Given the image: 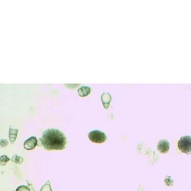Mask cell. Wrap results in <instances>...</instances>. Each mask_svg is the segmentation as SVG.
<instances>
[{
    "label": "cell",
    "instance_id": "5",
    "mask_svg": "<svg viewBox=\"0 0 191 191\" xmlns=\"http://www.w3.org/2000/svg\"><path fill=\"white\" fill-rule=\"evenodd\" d=\"M37 140L35 137H31L24 142V147L27 150H31L35 147Z\"/></svg>",
    "mask_w": 191,
    "mask_h": 191
},
{
    "label": "cell",
    "instance_id": "9",
    "mask_svg": "<svg viewBox=\"0 0 191 191\" xmlns=\"http://www.w3.org/2000/svg\"><path fill=\"white\" fill-rule=\"evenodd\" d=\"M9 158L5 155H3L0 157V165L1 166H4L6 165V163L9 161Z\"/></svg>",
    "mask_w": 191,
    "mask_h": 191
},
{
    "label": "cell",
    "instance_id": "13",
    "mask_svg": "<svg viewBox=\"0 0 191 191\" xmlns=\"http://www.w3.org/2000/svg\"><path fill=\"white\" fill-rule=\"evenodd\" d=\"M8 143V141L7 140H5V139H1V140H0V146H1V147H5V146H6V145H7Z\"/></svg>",
    "mask_w": 191,
    "mask_h": 191
},
{
    "label": "cell",
    "instance_id": "11",
    "mask_svg": "<svg viewBox=\"0 0 191 191\" xmlns=\"http://www.w3.org/2000/svg\"><path fill=\"white\" fill-rule=\"evenodd\" d=\"M40 191H52V189H51V186L49 184V182L46 183V184H44L42 187Z\"/></svg>",
    "mask_w": 191,
    "mask_h": 191
},
{
    "label": "cell",
    "instance_id": "4",
    "mask_svg": "<svg viewBox=\"0 0 191 191\" xmlns=\"http://www.w3.org/2000/svg\"><path fill=\"white\" fill-rule=\"evenodd\" d=\"M169 147H170L169 142L165 139L160 141L158 142L157 145V150L163 153L167 152L169 149Z\"/></svg>",
    "mask_w": 191,
    "mask_h": 191
},
{
    "label": "cell",
    "instance_id": "7",
    "mask_svg": "<svg viewBox=\"0 0 191 191\" xmlns=\"http://www.w3.org/2000/svg\"><path fill=\"white\" fill-rule=\"evenodd\" d=\"M91 88L88 86H82L78 89L77 92L81 97H84L90 94Z\"/></svg>",
    "mask_w": 191,
    "mask_h": 191
},
{
    "label": "cell",
    "instance_id": "2",
    "mask_svg": "<svg viewBox=\"0 0 191 191\" xmlns=\"http://www.w3.org/2000/svg\"><path fill=\"white\" fill-rule=\"evenodd\" d=\"M178 147L184 153H190L191 151V137L190 136L183 137L178 142Z\"/></svg>",
    "mask_w": 191,
    "mask_h": 191
},
{
    "label": "cell",
    "instance_id": "10",
    "mask_svg": "<svg viewBox=\"0 0 191 191\" xmlns=\"http://www.w3.org/2000/svg\"><path fill=\"white\" fill-rule=\"evenodd\" d=\"M12 161L14 163H17V164H20L22 163L23 161V159L21 156H18L17 155H15L13 156L12 158Z\"/></svg>",
    "mask_w": 191,
    "mask_h": 191
},
{
    "label": "cell",
    "instance_id": "3",
    "mask_svg": "<svg viewBox=\"0 0 191 191\" xmlns=\"http://www.w3.org/2000/svg\"><path fill=\"white\" fill-rule=\"evenodd\" d=\"M88 137L92 142L96 143H102L107 139L105 133L99 130H94L90 132L89 133Z\"/></svg>",
    "mask_w": 191,
    "mask_h": 191
},
{
    "label": "cell",
    "instance_id": "6",
    "mask_svg": "<svg viewBox=\"0 0 191 191\" xmlns=\"http://www.w3.org/2000/svg\"><path fill=\"white\" fill-rule=\"evenodd\" d=\"M101 99L105 108H108L112 100L111 94L109 93H104L101 96Z\"/></svg>",
    "mask_w": 191,
    "mask_h": 191
},
{
    "label": "cell",
    "instance_id": "12",
    "mask_svg": "<svg viewBox=\"0 0 191 191\" xmlns=\"http://www.w3.org/2000/svg\"><path fill=\"white\" fill-rule=\"evenodd\" d=\"M16 191H30V189L26 185H21L17 188Z\"/></svg>",
    "mask_w": 191,
    "mask_h": 191
},
{
    "label": "cell",
    "instance_id": "8",
    "mask_svg": "<svg viewBox=\"0 0 191 191\" xmlns=\"http://www.w3.org/2000/svg\"><path fill=\"white\" fill-rule=\"evenodd\" d=\"M17 133H18V129H13L12 128H10L9 138H10V140L12 143H13L16 141V138L17 137Z\"/></svg>",
    "mask_w": 191,
    "mask_h": 191
},
{
    "label": "cell",
    "instance_id": "14",
    "mask_svg": "<svg viewBox=\"0 0 191 191\" xmlns=\"http://www.w3.org/2000/svg\"><path fill=\"white\" fill-rule=\"evenodd\" d=\"M139 191H143V190H142V188H140L139 189Z\"/></svg>",
    "mask_w": 191,
    "mask_h": 191
},
{
    "label": "cell",
    "instance_id": "1",
    "mask_svg": "<svg viewBox=\"0 0 191 191\" xmlns=\"http://www.w3.org/2000/svg\"><path fill=\"white\" fill-rule=\"evenodd\" d=\"M42 145L48 150H61L64 148L66 140L63 133L58 129H48L41 138Z\"/></svg>",
    "mask_w": 191,
    "mask_h": 191
}]
</instances>
